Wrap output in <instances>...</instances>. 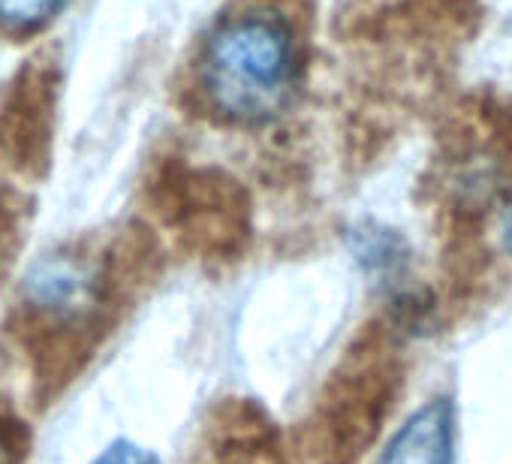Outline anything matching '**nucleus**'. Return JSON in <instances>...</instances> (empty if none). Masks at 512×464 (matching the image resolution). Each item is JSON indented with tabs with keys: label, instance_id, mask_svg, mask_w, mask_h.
I'll use <instances>...</instances> for the list:
<instances>
[{
	"label": "nucleus",
	"instance_id": "nucleus-4",
	"mask_svg": "<svg viewBox=\"0 0 512 464\" xmlns=\"http://www.w3.org/2000/svg\"><path fill=\"white\" fill-rule=\"evenodd\" d=\"M67 0H0V25L10 31H37L52 22Z\"/></svg>",
	"mask_w": 512,
	"mask_h": 464
},
{
	"label": "nucleus",
	"instance_id": "nucleus-2",
	"mask_svg": "<svg viewBox=\"0 0 512 464\" xmlns=\"http://www.w3.org/2000/svg\"><path fill=\"white\" fill-rule=\"evenodd\" d=\"M377 464H455V407L446 398L422 404L389 440Z\"/></svg>",
	"mask_w": 512,
	"mask_h": 464
},
{
	"label": "nucleus",
	"instance_id": "nucleus-3",
	"mask_svg": "<svg viewBox=\"0 0 512 464\" xmlns=\"http://www.w3.org/2000/svg\"><path fill=\"white\" fill-rule=\"evenodd\" d=\"M31 302L55 317H76L94 302V275L73 260H49L28 278Z\"/></svg>",
	"mask_w": 512,
	"mask_h": 464
},
{
	"label": "nucleus",
	"instance_id": "nucleus-6",
	"mask_svg": "<svg viewBox=\"0 0 512 464\" xmlns=\"http://www.w3.org/2000/svg\"><path fill=\"white\" fill-rule=\"evenodd\" d=\"M500 239H503V251L512 257V205L506 208L503 214V223H500Z\"/></svg>",
	"mask_w": 512,
	"mask_h": 464
},
{
	"label": "nucleus",
	"instance_id": "nucleus-7",
	"mask_svg": "<svg viewBox=\"0 0 512 464\" xmlns=\"http://www.w3.org/2000/svg\"><path fill=\"white\" fill-rule=\"evenodd\" d=\"M0 464H7V443H4V437H0Z\"/></svg>",
	"mask_w": 512,
	"mask_h": 464
},
{
	"label": "nucleus",
	"instance_id": "nucleus-5",
	"mask_svg": "<svg viewBox=\"0 0 512 464\" xmlns=\"http://www.w3.org/2000/svg\"><path fill=\"white\" fill-rule=\"evenodd\" d=\"M91 464H163V461L151 449H145L133 440H115Z\"/></svg>",
	"mask_w": 512,
	"mask_h": 464
},
{
	"label": "nucleus",
	"instance_id": "nucleus-1",
	"mask_svg": "<svg viewBox=\"0 0 512 464\" xmlns=\"http://www.w3.org/2000/svg\"><path fill=\"white\" fill-rule=\"evenodd\" d=\"M299 43L275 10H247L223 19L205 40L196 76L208 106L229 124L266 127L299 91Z\"/></svg>",
	"mask_w": 512,
	"mask_h": 464
}]
</instances>
